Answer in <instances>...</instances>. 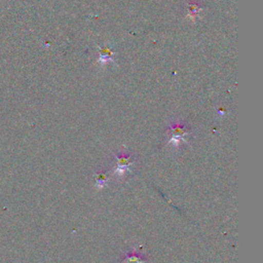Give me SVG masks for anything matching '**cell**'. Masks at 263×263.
I'll list each match as a JSON object with an SVG mask.
<instances>
[{
	"label": "cell",
	"mask_w": 263,
	"mask_h": 263,
	"mask_svg": "<svg viewBox=\"0 0 263 263\" xmlns=\"http://www.w3.org/2000/svg\"><path fill=\"white\" fill-rule=\"evenodd\" d=\"M112 59H113V51L111 50V48H109V46L107 45L101 47L100 54H99V63L105 64L107 61Z\"/></svg>",
	"instance_id": "obj_4"
},
{
	"label": "cell",
	"mask_w": 263,
	"mask_h": 263,
	"mask_svg": "<svg viewBox=\"0 0 263 263\" xmlns=\"http://www.w3.org/2000/svg\"><path fill=\"white\" fill-rule=\"evenodd\" d=\"M200 10V6L197 3H190L188 7V14L191 18H195V16L198 14Z\"/></svg>",
	"instance_id": "obj_6"
},
{
	"label": "cell",
	"mask_w": 263,
	"mask_h": 263,
	"mask_svg": "<svg viewBox=\"0 0 263 263\" xmlns=\"http://www.w3.org/2000/svg\"><path fill=\"white\" fill-rule=\"evenodd\" d=\"M107 180H108V177H107V175H106L104 172L98 173V174L96 175V180H95V182H96V187L99 188V189L103 188V187L105 186V184L107 183Z\"/></svg>",
	"instance_id": "obj_5"
},
{
	"label": "cell",
	"mask_w": 263,
	"mask_h": 263,
	"mask_svg": "<svg viewBox=\"0 0 263 263\" xmlns=\"http://www.w3.org/2000/svg\"><path fill=\"white\" fill-rule=\"evenodd\" d=\"M171 130V139L170 143L173 144L174 146H178L180 142L185 140L186 135L188 134V130L186 129L185 126H183L180 123H175L170 127Z\"/></svg>",
	"instance_id": "obj_2"
},
{
	"label": "cell",
	"mask_w": 263,
	"mask_h": 263,
	"mask_svg": "<svg viewBox=\"0 0 263 263\" xmlns=\"http://www.w3.org/2000/svg\"><path fill=\"white\" fill-rule=\"evenodd\" d=\"M124 262L125 263H144L145 258L138 251H130L129 253L125 254Z\"/></svg>",
	"instance_id": "obj_3"
},
{
	"label": "cell",
	"mask_w": 263,
	"mask_h": 263,
	"mask_svg": "<svg viewBox=\"0 0 263 263\" xmlns=\"http://www.w3.org/2000/svg\"><path fill=\"white\" fill-rule=\"evenodd\" d=\"M115 157L117 160V164L114 172L118 176H123L127 171L130 170V166L133 164L132 156L125 153H121V154H116Z\"/></svg>",
	"instance_id": "obj_1"
}]
</instances>
